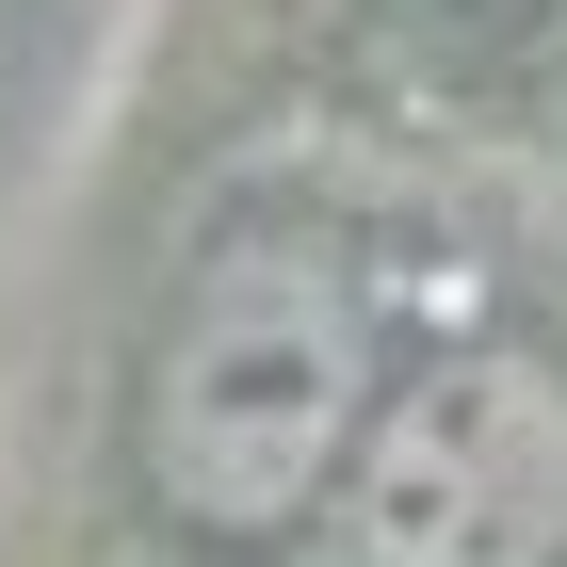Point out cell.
<instances>
[{
  "instance_id": "obj_1",
  "label": "cell",
  "mask_w": 567,
  "mask_h": 567,
  "mask_svg": "<svg viewBox=\"0 0 567 567\" xmlns=\"http://www.w3.org/2000/svg\"><path fill=\"white\" fill-rule=\"evenodd\" d=\"M390 405V341L324 244H227L178 292L163 357L131 390V471L178 535L212 551H276V535L341 519V471Z\"/></svg>"
},
{
  "instance_id": "obj_2",
  "label": "cell",
  "mask_w": 567,
  "mask_h": 567,
  "mask_svg": "<svg viewBox=\"0 0 567 567\" xmlns=\"http://www.w3.org/2000/svg\"><path fill=\"white\" fill-rule=\"evenodd\" d=\"M324 535L341 567H567V373L535 341L390 373Z\"/></svg>"
}]
</instances>
